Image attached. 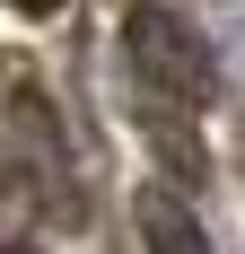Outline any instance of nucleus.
I'll list each match as a JSON object with an SVG mask.
<instances>
[{"label":"nucleus","mask_w":245,"mask_h":254,"mask_svg":"<svg viewBox=\"0 0 245 254\" xmlns=\"http://www.w3.org/2000/svg\"><path fill=\"white\" fill-rule=\"evenodd\" d=\"M140 237H149V254H210L201 219H193L184 202H175L167 184H149V193H140Z\"/></svg>","instance_id":"2"},{"label":"nucleus","mask_w":245,"mask_h":254,"mask_svg":"<svg viewBox=\"0 0 245 254\" xmlns=\"http://www.w3.org/2000/svg\"><path fill=\"white\" fill-rule=\"evenodd\" d=\"M9 9H18V18H53L61 0H9Z\"/></svg>","instance_id":"3"},{"label":"nucleus","mask_w":245,"mask_h":254,"mask_svg":"<svg viewBox=\"0 0 245 254\" xmlns=\"http://www.w3.org/2000/svg\"><path fill=\"white\" fill-rule=\"evenodd\" d=\"M122 53H131V70H140L158 97H175V105L210 97V53H201V35L175 18V9H131Z\"/></svg>","instance_id":"1"}]
</instances>
